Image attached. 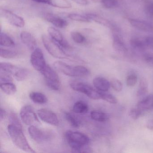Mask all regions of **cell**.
Listing matches in <instances>:
<instances>
[{
	"label": "cell",
	"instance_id": "obj_1",
	"mask_svg": "<svg viewBox=\"0 0 153 153\" xmlns=\"http://www.w3.org/2000/svg\"><path fill=\"white\" fill-rule=\"evenodd\" d=\"M65 138L73 152L92 153V149L88 146L89 137L86 134L78 131L68 130L65 134Z\"/></svg>",
	"mask_w": 153,
	"mask_h": 153
},
{
	"label": "cell",
	"instance_id": "obj_2",
	"mask_svg": "<svg viewBox=\"0 0 153 153\" xmlns=\"http://www.w3.org/2000/svg\"><path fill=\"white\" fill-rule=\"evenodd\" d=\"M7 129L11 140L18 148L25 152L35 153L28 143L23 132V129L10 124L8 126Z\"/></svg>",
	"mask_w": 153,
	"mask_h": 153
},
{
	"label": "cell",
	"instance_id": "obj_3",
	"mask_svg": "<svg viewBox=\"0 0 153 153\" xmlns=\"http://www.w3.org/2000/svg\"><path fill=\"white\" fill-rule=\"evenodd\" d=\"M53 66L55 69L69 76L83 77L90 74L89 70L84 66H71L60 61L54 62Z\"/></svg>",
	"mask_w": 153,
	"mask_h": 153
},
{
	"label": "cell",
	"instance_id": "obj_4",
	"mask_svg": "<svg viewBox=\"0 0 153 153\" xmlns=\"http://www.w3.org/2000/svg\"><path fill=\"white\" fill-rule=\"evenodd\" d=\"M42 40L45 48L53 57L59 59H69L70 56L51 37L43 34L42 35Z\"/></svg>",
	"mask_w": 153,
	"mask_h": 153
},
{
	"label": "cell",
	"instance_id": "obj_5",
	"mask_svg": "<svg viewBox=\"0 0 153 153\" xmlns=\"http://www.w3.org/2000/svg\"><path fill=\"white\" fill-rule=\"evenodd\" d=\"M73 90L85 94L93 100L101 99V95L98 90H96L88 84L80 81H72L70 84Z\"/></svg>",
	"mask_w": 153,
	"mask_h": 153
},
{
	"label": "cell",
	"instance_id": "obj_6",
	"mask_svg": "<svg viewBox=\"0 0 153 153\" xmlns=\"http://www.w3.org/2000/svg\"><path fill=\"white\" fill-rule=\"evenodd\" d=\"M41 73L43 76L45 83L49 88L54 91H58L59 89V77L53 68L47 65Z\"/></svg>",
	"mask_w": 153,
	"mask_h": 153
},
{
	"label": "cell",
	"instance_id": "obj_7",
	"mask_svg": "<svg viewBox=\"0 0 153 153\" xmlns=\"http://www.w3.org/2000/svg\"><path fill=\"white\" fill-rule=\"evenodd\" d=\"M31 64L35 69L41 72L46 67V61L42 51L40 48H36L32 53L30 58Z\"/></svg>",
	"mask_w": 153,
	"mask_h": 153
},
{
	"label": "cell",
	"instance_id": "obj_8",
	"mask_svg": "<svg viewBox=\"0 0 153 153\" xmlns=\"http://www.w3.org/2000/svg\"><path fill=\"white\" fill-rule=\"evenodd\" d=\"M21 120L25 124L33 125L36 122H39L36 113L31 105H26L21 108L20 112Z\"/></svg>",
	"mask_w": 153,
	"mask_h": 153
},
{
	"label": "cell",
	"instance_id": "obj_9",
	"mask_svg": "<svg viewBox=\"0 0 153 153\" xmlns=\"http://www.w3.org/2000/svg\"><path fill=\"white\" fill-rule=\"evenodd\" d=\"M0 12L1 16L6 19L12 25L20 28L25 26V21L23 18L5 9H1Z\"/></svg>",
	"mask_w": 153,
	"mask_h": 153
},
{
	"label": "cell",
	"instance_id": "obj_10",
	"mask_svg": "<svg viewBox=\"0 0 153 153\" xmlns=\"http://www.w3.org/2000/svg\"><path fill=\"white\" fill-rule=\"evenodd\" d=\"M37 115L43 121L50 125L58 126L59 124V120L58 116L55 113L51 110L45 108L38 110Z\"/></svg>",
	"mask_w": 153,
	"mask_h": 153
},
{
	"label": "cell",
	"instance_id": "obj_11",
	"mask_svg": "<svg viewBox=\"0 0 153 153\" xmlns=\"http://www.w3.org/2000/svg\"><path fill=\"white\" fill-rule=\"evenodd\" d=\"M48 34L50 37L57 42L65 51H70L72 48L67 41L64 39L63 35L59 30L52 27L47 29Z\"/></svg>",
	"mask_w": 153,
	"mask_h": 153
},
{
	"label": "cell",
	"instance_id": "obj_12",
	"mask_svg": "<svg viewBox=\"0 0 153 153\" xmlns=\"http://www.w3.org/2000/svg\"><path fill=\"white\" fill-rule=\"evenodd\" d=\"M28 131L31 137L37 143H42L50 139V134L34 125H31Z\"/></svg>",
	"mask_w": 153,
	"mask_h": 153
},
{
	"label": "cell",
	"instance_id": "obj_13",
	"mask_svg": "<svg viewBox=\"0 0 153 153\" xmlns=\"http://www.w3.org/2000/svg\"><path fill=\"white\" fill-rule=\"evenodd\" d=\"M20 39L22 42L29 50L33 51L36 48V39L29 32L22 31L20 33Z\"/></svg>",
	"mask_w": 153,
	"mask_h": 153
},
{
	"label": "cell",
	"instance_id": "obj_14",
	"mask_svg": "<svg viewBox=\"0 0 153 153\" xmlns=\"http://www.w3.org/2000/svg\"><path fill=\"white\" fill-rule=\"evenodd\" d=\"M44 18L45 20L59 28H64L68 25V22L65 19L51 13L45 14Z\"/></svg>",
	"mask_w": 153,
	"mask_h": 153
},
{
	"label": "cell",
	"instance_id": "obj_15",
	"mask_svg": "<svg viewBox=\"0 0 153 153\" xmlns=\"http://www.w3.org/2000/svg\"><path fill=\"white\" fill-rule=\"evenodd\" d=\"M93 85L98 91L107 92L111 87V83L105 78L97 77L93 79Z\"/></svg>",
	"mask_w": 153,
	"mask_h": 153
},
{
	"label": "cell",
	"instance_id": "obj_16",
	"mask_svg": "<svg viewBox=\"0 0 153 153\" xmlns=\"http://www.w3.org/2000/svg\"><path fill=\"white\" fill-rule=\"evenodd\" d=\"M129 22L132 26L140 31L149 32L153 30V27L146 22L134 19H130Z\"/></svg>",
	"mask_w": 153,
	"mask_h": 153
},
{
	"label": "cell",
	"instance_id": "obj_17",
	"mask_svg": "<svg viewBox=\"0 0 153 153\" xmlns=\"http://www.w3.org/2000/svg\"><path fill=\"white\" fill-rule=\"evenodd\" d=\"M153 107V95H149L140 101L137 104V108L144 111Z\"/></svg>",
	"mask_w": 153,
	"mask_h": 153
},
{
	"label": "cell",
	"instance_id": "obj_18",
	"mask_svg": "<svg viewBox=\"0 0 153 153\" xmlns=\"http://www.w3.org/2000/svg\"><path fill=\"white\" fill-rule=\"evenodd\" d=\"M45 4L61 9H69L72 7L68 0H45Z\"/></svg>",
	"mask_w": 153,
	"mask_h": 153
},
{
	"label": "cell",
	"instance_id": "obj_19",
	"mask_svg": "<svg viewBox=\"0 0 153 153\" xmlns=\"http://www.w3.org/2000/svg\"><path fill=\"white\" fill-rule=\"evenodd\" d=\"M29 97L33 102L38 104H44L48 101L46 96L40 92H31L29 94Z\"/></svg>",
	"mask_w": 153,
	"mask_h": 153
},
{
	"label": "cell",
	"instance_id": "obj_20",
	"mask_svg": "<svg viewBox=\"0 0 153 153\" xmlns=\"http://www.w3.org/2000/svg\"><path fill=\"white\" fill-rule=\"evenodd\" d=\"M0 87L5 94L8 95H12L16 94L17 91L16 86L11 82L1 83Z\"/></svg>",
	"mask_w": 153,
	"mask_h": 153
},
{
	"label": "cell",
	"instance_id": "obj_21",
	"mask_svg": "<svg viewBox=\"0 0 153 153\" xmlns=\"http://www.w3.org/2000/svg\"><path fill=\"white\" fill-rule=\"evenodd\" d=\"M88 111V105L84 101H77L73 105V111L75 113L84 114L87 113Z\"/></svg>",
	"mask_w": 153,
	"mask_h": 153
},
{
	"label": "cell",
	"instance_id": "obj_22",
	"mask_svg": "<svg viewBox=\"0 0 153 153\" xmlns=\"http://www.w3.org/2000/svg\"><path fill=\"white\" fill-rule=\"evenodd\" d=\"M19 68V67L8 62H3L0 63V70L7 72L13 76Z\"/></svg>",
	"mask_w": 153,
	"mask_h": 153
},
{
	"label": "cell",
	"instance_id": "obj_23",
	"mask_svg": "<svg viewBox=\"0 0 153 153\" xmlns=\"http://www.w3.org/2000/svg\"><path fill=\"white\" fill-rule=\"evenodd\" d=\"M91 118L96 121L104 122L109 119V115L105 113L99 111H93L90 113Z\"/></svg>",
	"mask_w": 153,
	"mask_h": 153
},
{
	"label": "cell",
	"instance_id": "obj_24",
	"mask_svg": "<svg viewBox=\"0 0 153 153\" xmlns=\"http://www.w3.org/2000/svg\"><path fill=\"white\" fill-rule=\"evenodd\" d=\"M113 46L114 50L119 52L125 53L128 51V49L123 42L118 36H115L114 38Z\"/></svg>",
	"mask_w": 153,
	"mask_h": 153
},
{
	"label": "cell",
	"instance_id": "obj_25",
	"mask_svg": "<svg viewBox=\"0 0 153 153\" xmlns=\"http://www.w3.org/2000/svg\"><path fill=\"white\" fill-rule=\"evenodd\" d=\"M0 45L4 47H13L16 44L13 39L5 33H1Z\"/></svg>",
	"mask_w": 153,
	"mask_h": 153
},
{
	"label": "cell",
	"instance_id": "obj_26",
	"mask_svg": "<svg viewBox=\"0 0 153 153\" xmlns=\"http://www.w3.org/2000/svg\"><path fill=\"white\" fill-rule=\"evenodd\" d=\"M64 116L66 120L72 127L75 128H78L80 127L81 125L80 121L74 114L68 112H64Z\"/></svg>",
	"mask_w": 153,
	"mask_h": 153
},
{
	"label": "cell",
	"instance_id": "obj_27",
	"mask_svg": "<svg viewBox=\"0 0 153 153\" xmlns=\"http://www.w3.org/2000/svg\"><path fill=\"white\" fill-rule=\"evenodd\" d=\"M148 91V83L145 78H142L140 81L139 87L137 91V96L141 97L145 95Z\"/></svg>",
	"mask_w": 153,
	"mask_h": 153
},
{
	"label": "cell",
	"instance_id": "obj_28",
	"mask_svg": "<svg viewBox=\"0 0 153 153\" xmlns=\"http://www.w3.org/2000/svg\"><path fill=\"white\" fill-rule=\"evenodd\" d=\"M29 71L27 69L19 68L14 77L19 81H23L28 76Z\"/></svg>",
	"mask_w": 153,
	"mask_h": 153
},
{
	"label": "cell",
	"instance_id": "obj_29",
	"mask_svg": "<svg viewBox=\"0 0 153 153\" xmlns=\"http://www.w3.org/2000/svg\"><path fill=\"white\" fill-rule=\"evenodd\" d=\"M99 92L101 95V99L113 104H115L118 102L117 98L111 94H109L107 92Z\"/></svg>",
	"mask_w": 153,
	"mask_h": 153
},
{
	"label": "cell",
	"instance_id": "obj_30",
	"mask_svg": "<svg viewBox=\"0 0 153 153\" xmlns=\"http://www.w3.org/2000/svg\"><path fill=\"white\" fill-rule=\"evenodd\" d=\"M17 55V53L15 51H10L1 48L0 49V55L1 58L7 59H13L16 58Z\"/></svg>",
	"mask_w": 153,
	"mask_h": 153
},
{
	"label": "cell",
	"instance_id": "obj_31",
	"mask_svg": "<svg viewBox=\"0 0 153 153\" xmlns=\"http://www.w3.org/2000/svg\"><path fill=\"white\" fill-rule=\"evenodd\" d=\"M68 17L71 20L78 22H89L90 21V19L87 17L86 15H82L80 14L72 13L69 14L68 16Z\"/></svg>",
	"mask_w": 153,
	"mask_h": 153
},
{
	"label": "cell",
	"instance_id": "obj_32",
	"mask_svg": "<svg viewBox=\"0 0 153 153\" xmlns=\"http://www.w3.org/2000/svg\"><path fill=\"white\" fill-rule=\"evenodd\" d=\"M71 36L73 41L76 43L83 44L86 42L85 37L79 32H71Z\"/></svg>",
	"mask_w": 153,
	"mask_h": 153
},
{
	"label": "cell",
	"instance_id": "obj_33",
	"mask_svg": "<svg viewBox=\"0 0 153 153\" xmlns=\"http://www.w3.org/2000/svg\"><path fill=\"white\" fill-rule=\"evenodd\" d=\"M10 124L14 125L18 128L23 129L22 124L16 114L12 113L9 116Z\"/></svg>",
	"mask_w": 153,
	"mask_h": 153
},
{
	"label": "cell",
	"instance_id": "obj_34",
	"mask_svg": "<svg viewBox=\"0 0 153 153\" xmlns=\"http://www.w3.org/2000/svg\"><path fill=\"white\" fill-rule=\"evenodd\" d=\"M130 44L133 48L138 50H142L146 45L144 40L141 41L138 39H132L131 40Z\"/></svg>",
	"mask_w": 153,
	"mask_h": 153
},
{
	"label": "cell",
	"instance_id": "obj_35",
	"mask_svg": "<svg viewBox=\"0 0 153 153\" xmlns=\"http://www.w3.org/2000/svg\"><path fill=\"white\" fill-rule=\"evenodd\" d=\"M86 16L90 19V21L92 20L101 25H106L107 22H106V20L97 15L94 14H86Z\"/></svg>",
	"mask_w": 153,
	"mask_h": 153
},
{
	"label": "cell",
	"instance_id": "obj_36",
	"mask_svg": "<svg viewBox=\"0 0 153 153\" xmlns=\"http://www.w3.org/2000/svg\"><path fill=\"white\" fill-rule=\"evenodd\" d=\"M137 82V77L135 74L128 75L126 79V84L129 87H133L136 85Z\"/></svg>",
	"mask_w": 153,
	"mask_h": 153
},
{
	"label": "cell",
	"instance_id": "obj_37",
	"mask_svg": "<svg viewBox=\"0 0 153 153\" xmlns=\"http://www.w3.org/2000/svg\"><path fill=\"white\" fill-rule=\"evenodd\" d=\"M12 75L5 71L1 70L0 71V81L1 83L4 82H11L13 81Z\"/></svg>",
	"mask_w": 153,
	"mask_h": 153
},
{
	"label": "cell",
	"instance_id": "obj_38",
	"mask_svg": "<svg viewBox=\"0 0 153 153\" xmlns=\"http://www.w3.org/2000/svg\"><path fill=\"white\" fill-rule=\"evenodd\" d=\"M111 85L114 90L116 92H120L123 89V84L118 79H113L111 82Z\"/></svg>",
	"mask_w": 153,
	"mask_h": 153
},
{
	"label": "cell",
	"instance_id": "obj_39",
	"mask_svg": "<svg viewBox=\"0 0 153 153\" xmlns=\"http://www.w3.org/2000/svg\"><path fill=\"white\" fill-rule=\"evenodd\" d=\"M143 112L138 108H133L130 111L129 115L133 120H137L142 115Z\"/></svg>",
	"mask_w": 153,
	"mask_h": 153
},
{
	"label": "cell",
	"instance_id": "obj_40",
	"mask_svg": "<svg viewBox=\"0 0 153 153\" xmlns=\"http://www.w3.org/2000/svg\"><path fill=\"white\" fill-rule=\"evenodd\" d=\"M102 3L104 7L107 8H113L117 6L116 0H102Z\"/></svg>",
	"mask_w": 153,
	"mask_h": 153
},
{
	"label": "cell",
	"instance_id": "obj_41",
	"mask_svg": "<svg viewBox=\"0 0 153 153\" xmlns=\"http://www.w3.org/2000/svg\"><path fill=\"white\" fill-rule=\"evenodd\" d=\"M146 11L149 16H153V4L149 3L146 6Z\"/></svg>",
	"mask_w": 153,
	"mask_h": 153
},
{
	"label": "cell",
	"instance_id": "obj_42",
	"mask_svg": "<svg viewBox=\"0 0 153 153\" xmlns=\"http://www.w3.org/2000/svg\"><path fill=\"white\" fill-rule=\"evenodd\" d=\"M71 1L78 5H81V6H86L88 3V0H71Z\"/></svg>",
	"mask_w": 153,
	"mask_h": 153
},
{
	"label": "cell",
	"instance_id": "obj_43",
	"mask_svg": "<svg viewBox=\"0 0 153 153\" xmlns=\"http://www.w3.org/2000/svg\"><path fill=\"white\" fill-rule=\"evenodd\" d=\"M145 60L149 64L153 65V55H148L145 57Z\"/></svg>",
	"mask_w": 153,
	"mask_h": 153
},
{
	"label": "cell",
	"instance_id": "obj_44",
	"mask_svg": "<svg viewBox=\"0 0 153 153\" xmlns=\"http://www.w3.org/2000/svg\"><path fill=\"white\" fill-rule=\"evenodd\" d=\"M7 115V112L4 109L1 107L0 109V120H2L5 119Z\"/></svg>",
	"mask_w": 153,
	"mask_h": 153
},
{
	"label": "cell",
	"instance_id": "obj_45",
	"mask_svg": "<svg viewBox=\"0 0 153 153\" xmlns=\"http://www.w3.org/2000/svg\"><path fill=\"white\" fill-rule=\"evenodd\" d=\"M146 126L148 129L153 131V119L149 120L146 123Z\"/></svg>",
	"mask_w": 153,
	"mask_h": 153
},
{
	"label": "cell",
	"instance_id": "obj_46",
	"mask_svg": "<svg viewBox=\"0 0 153 153\" xmlns=\"http://www.w3.org/2000/svg\"><path fill=\"white\" fill-rule=\"evenodd\" d=\"M33 1L39 3H43L45 4V0H32Z\"/></svg>",
	"mask_w": 153,
	"mask_h": 153
},
{
	"label": "cell",
	"instance_id": "obj_47",
	"mask_svg": "<svg viewBox=\"0 0 153 153\" xmlns=\"http://www.w3.org/2000/svg\"><path fill=\"white\" fill-rule=\"evenodd\" d=\"M95 3H102V0H92Z\"/></svg>",
	"mask_w": 153,
	"mask_h": 153
}]
</instances>
